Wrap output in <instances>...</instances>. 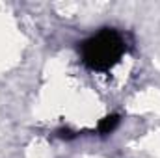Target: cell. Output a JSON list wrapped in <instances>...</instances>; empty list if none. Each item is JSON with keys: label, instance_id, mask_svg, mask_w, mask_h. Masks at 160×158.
<instances>
[{"label": "cell", "instance_id": "7a4b0ae2", "mask_svg": "<svg viewBox=\"0 0 160 158\" xmlns=\"http://www.w3.org/2000/svg\"><path fill=\"white\" fill-rule=\"evenodd\" d=\"M118 123H119V117L118 116H108V117H104L101 121V125H99V132H102V134H110L116 126H118Z\"/></svg>", "mask_w": 160, "mask_h": 158}, {"label": "cell", "instance_id": "6da1fadb", "mask_svg": "<svg viewBox=\"0 0 160 158\" xmlns=\"http://www.w3.org/2000/svg\"><path fill=\"white\" fill-rule=\"evenodd\" d=\"M84 62L91 69H108L123 54V39L118 32L104 30L84 45Z\"/></svg>", "mask_w": 160, "mask_h": 158}]
</instances>
